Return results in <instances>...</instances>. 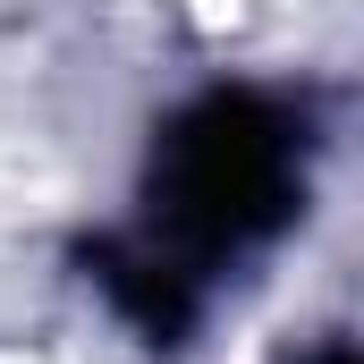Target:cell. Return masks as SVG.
Segmentation results:
<instances>
[{"mask_svg":"<svg viewBox=\"0 0 364 364\" xmlns=\"http://www.w3.org/2000/svg\"><path fill=\"white\" fill-rule=\"evenodd\" d=\"M85 279L153 339V348H178L186 331H195V314H203V288H195L178 263H161L136 229H127V237H93L85 246Z\"/></svg>","mask_w":364,"mask_h":364,"instance_id":"obj_2","label":"cell"},{"mask_svg":"<svg viewBox=\"0 0 364 364\" xmlns=\"http://www.w3.org/2000/svg\"><path fill=\"white\" fill-rule=\"evenodd\" d=\"M314 364H356V356H348V348H322V356H314Z\"/></svg>","mask_w":364,"mask_h":364,"instance_id":"obj_3","label":"cell"},{"mask_svg":"<svg viewBox=\"0 0 364 364\" xmlns=\"http://www.w3.org/2000/svg\"><path fill=\"white\" fill-rule=\"evenodd\" d=\"M296 203H305V127L272 93L220 85L161 127L136 237L203 288L220 263L279 237Z\"/></svg>","mask_w":364,"mask_h":364,"instance_id":"obj_1","label":"cell"}]
</instances>
